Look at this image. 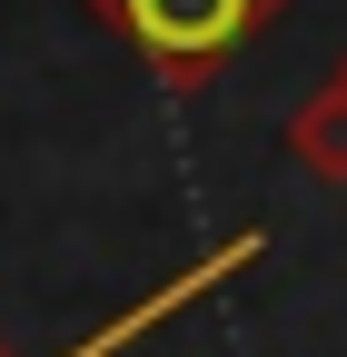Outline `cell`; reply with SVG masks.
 Returning a JSON list of instances; mask_svg holds the SVG:
<instances>
[{"mask_svg": "<svg viewBox=\"0 0 347 357\" xmlns=\"http://www.w3.org/2000/svg\"><path fill=\"white\" fill-rule=\"evenodd\" d=\"M90 10H100L169 89H208L219 60H238L288 0H90Z\"/></svg>", "mask_w": 347, "mask_h": 357, "instance_id": "cell-1", "label": "cell"}, {"mask_svg": "<svg viewBox=\"0 0 347 357\" xmlns=\"http://www.w3.org/2000/svg\"><path fill=\"white\" fill-rule=\"evenodd\" d=\"M288 159L318 178V189H347V60L298 100V119H288Z\"/></svg>", "mask_w": 347, "mask_h": 357, "instance_id": "cell-2", "label": "cell"}, {"mask_svg": "<svg viewBox=\"0 0 347 357\" xmlns=\"http://www.w3.org/2000/svg\"><path fill=\"white\" fill-rule=\"evenodd\" d=\"M0 357H10V347H0Z\"/></svg>", "mask_w": 347, "mask_h": 357, "instance_id": "cell-3", "label": "cell"}]
</instances>
